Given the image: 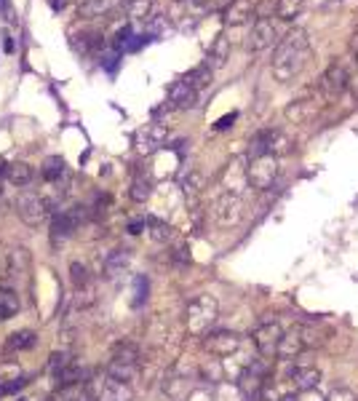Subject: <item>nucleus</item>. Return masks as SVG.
<instances>
[{
  "mask_svg": "<svg viewBox=\"0 0 358 401\" xmlns=\"http://www.w3.org/2000/svg\"><path fill=\"white\" fill-rule=\"evenodd\" d=\"M182 80H187V83H190V86H193V88L200 94L203 88H209V86H211L214 75H211V67L203 62V64H198V67H193V70H190V73H187Z\"/></svg>",
  "mask_w": 358,
  "mask_h": 401,
  "instance_id": "nucleus-20",
  "label": "nucleus"
},
{
  "mask_svg": "<svg viewBox=\"0 0 358 401\" xmlns=\"http://www.w3.org/2000/svg\"><path fill=\"white\" fill-rule=\"evenodd\" d=\"M137 366L140 364H131V361H123V359H110V364H107V377L120 382V385H129V382L137 377Z\"/></svg>",
  "mask_w": 358,
  "mask_h": 401,
  "instance_id": "nucleus-16",
  "label": "nucleus"
},
{
  "mask_svg": "<svg viewBox=\"0 0 358 401\" xmlns=\"http://www.w3.org/2000/svg\"><path fill=\"white\" fill-rule=\"evenodd\" d=\"M348 70L345 67H339V64H335V67H329L323 75H321V86H323V91L326 94H339L345 86H348Z\"/></svg>",
  "mask_w": 358,
  "mask_h": 401,
  "instance_id": "nucleus-17",
  "label": "nucleus"
},
{
  "mask_svg": "<svg viewBox=\"0 0 358 401\" xmlns=\"http://www.w3.org/2000/svg\"><path fill=\"white\" fill-rule=\"evenodd\" d=\"M142 230H144V220H134V222H129V233H131V236H140Z\"/></svg>",
  "mask_w": 358,
  "mask_h": 401,
  "instance_id": "nucleus-37",
  "label": "nucleus"
},
{
  "mask_svg": "<svg viewBox=\"0 0 358 401\" xmlns=\"http://www.w3.org/2000/svg\"><path fill=\"white\" fill-rule=\"evenodd\" d=\"M214 217L222 227H236L243 220V198L236 193H222L214 203Z\"/></svg>",
  "mask_w": 358,
  "mask_h": 401,
  "instance_id": "nucleus-9",
  "label": "nucleus"
},
{
  "mask_svg": "<svg viewBox=\"0 0 358 401\" xmlns=\"http://www.w3.org/2000/svg\"><path fill=\"white\" fill-rule=\"evenodd\" d=\"M144 227L150 230V236H153V241H158V243H166V241L171 239V227H169L166 222L156 220V217H150V220L144 222Z\"/></svg>",
  "mask_w": 358,
  "mask_h": 401,
  "instance_id": "nucleus-28",
  "label": "nucleus"
},
{
  "mask_svg": "<svg viewBox=\"0 0 358 401\" xmlns=\"http://www.w3.org/2000/svg\"><path fill=\"white\" fill-rule=\"evenodd\" d=\"M281 337H283V324H281V321L270 319V321H265V324H259L257 332H254V345H257L259 356H265V359L276 356V353H279Z\"/></svg>",
  "mask_w": 358,
  "mask_h": 401,
  "instance_id": "nucleus-8",
  "label": "nucleus"
},
{
  "mask_svg": "<svg viewBox=\"0 0 358 401\" xmlns=\"http://www.w3.org/2000/svg\"><path fill=\"white\" fill-rule=\"evenodd\" d=\"M319 342H321V335L313 326L297 324L292 329H283V337L279 342V353L276 356L283 361H297L305 351H313Z\"/></svg>",
  "mask_w": 358,
  "mask_h": 401,
  "instance_id": "nucleus-2",
  "label": "nucleus"
},
{
  "mask_svg": "<svg viewBox=\"0 0 358 401\" xmlns=\"http://www.w3.org/2000/svg\"><path fill=\"white\" fill-rule=\"evenodd\" d=\"M222 185H225V193H236L241 196V190H243V185H246V160H233L227 169H225V174H222Z\"/></svg>",
  "mask_w": 358,
  "mask_h": 401,
  "instance_id": "nucleus-14",
  "label": "nucleus"
},
{
  "mask_svg": "<svg viewBox=\"0 0 358 401\" xmlns=\"http://www.w3.org/2000/svg\"><path fill=\"white\" fill-rule=\"evenodd\" d=\"M252 19H254V6L249 0H233L225 8V24L227 27H241V24H246Z\"/></svg>",
  "mask_w": 358,
  "mask_h": 401,
  "instance_id": "nucleus-15",
  "label": "nucleus"
},
{
  "mask_svg": "<svg viewBox=\"0 0 358 401\" xmlns=\"http://www.w3.org/2000/svg\"><path fill=\"white\" fill-rule=\"evenodd\" d=\"M203 3H206L209 8H227L233 0H203Z\"/></svg>",
  "mask_w": 358,
  "mask_h": 401,
  "instance_id": "nucleus-38",
  "label": "nucleus"
},
{
  "mask_svg": "<svg viewBox=\"0 0 358 401\" xmlns=\"http://www.w3.org/2000/svg\"><path fill=\"white\" fill-rule=\"evenodd\" d=\"M252 401H281V399L276 396V388H273V385H265L259 393L252 396Z\"/></svg>",
  "mask_w": 358,
  "mask_h": 401,
  "instance_id": "nucleus-36",
  "label": "nucleus"
},
{
  "mask_svg": "<svg viewBox=\"0 0 358 401\" xmlns=\"http://www.w3.org/2000/svg\"><path fill=\"white\" fill-rule=\"evenodd\" d=\"M310 59V40L308 32L294 30L289 32L286 38L281 40L273 51V62H270V70H273V78L279 83H289L302 73V67Z\"/></svg>",
  "mask_w": 358,
  "mask_h": 401,
  "instance_id": "nucleus-1",
  "label": "nucleus"
},
{
  "mask_svg": "<svg viewBox=\"0 0 358 401\" xmlns=\"http://www.w3.org/2000/svg\"><path fill=\"white\" fill-rule=\"evenodd\" d=\"M200 377H203V380H209V382L225 380V372H222V361L214 359V361H209V364H203V366H200Z\"/></svg>",
  "mask_w": 358,
  "mask_h": 401,
  "instance_id": "nucleus-30",
  "label": "nucleus"
},
{
  "mask_svg": "<svg viewBox=\"0 0 358 401\" xmlns=\"http://www.w3.org/2000/svg\"><path fill=\"white\" fill-rule=\"evenodd\" d=\"M27 377L24 375H19V377H14V380H6L0 382V396H8V393H17V391H21L24 385H27Z\"/></svg>",
  "mask_w": 358,
  "mask_h": 401,
  "instance_id": "nucleus-33",
  "label": "nucleus"
},
{
  "mask_svg": "<svg viewBox=\"0 0 358 401\" xmlns=\"http://www.w3.org/2000/svg\"><path fill=\"white\" fill-rule=\"evenodd\" d=\"M147 292H150V283H147V279H144V276H137V279H134V305H137V308L144 305V300H147Z\"/></svg>",
  "mask_w": 358,
  "mask_h": 401,
  "instance_id": "nucleus-32",
  "label": "nucleus"
},
{
  "mask_svg": "<svg viewBox=\"0 0 358 401\" xmlns=\"http://www.w3.org/2000/svg\"><path fill=\"white\" fill-rule=\"evenodd\" d=\"M0 193H3V177H0Z\"/></svg>",
  "mask_w": 358,
  "mask_h": 401,
  "instance_id": "nucleus-41",
  "label": "nucleus"
},
{
  "mask_svg": "<svg viewBox=\"0 0 358 401\" xmlns=\"http://www.w3.org/2000/svg\"><path fill=\"white\" fill-rule=\"evenodd\" d=\"M356 59H358V48H356Z\"/></svg>",
  "mask_w": 358,
  "mask_h": 401,
  "instance_id": "nucleus-42",
  "label": "nucleus"
},
{
  "mask_svg": "<svg viewBox=\"0 0 358 401\" xmlns=\"http://www.w3.org/2000/svg\"><path fill=\"white\" fill-rule=\"evenodd\" d=\"M323 401H358L356 391H350V388H345V385H337V388H332Z\"/></svg>",
  "mask_w": 358,
  "mask_h": 401,
  "instance_id": "nucleus-31",
  "label": "nucleus"
},
{
  "mask_svg": "<svg viewBox=\"0 0 358 401\" xmlns=\"http://www.w3.org/2000/svg\"><path fill=\"white\" fill-rule=\"evenodd\" d=\"M241 345H243V337L233 329H211L203 335V348L217 356V359H225V356H233L238 353Z\"/></svg>",
  "mask_w": 358,
  "mask_h": 401,
  "instance_id": "nucleus-5",
  "label": "nucleus"
},
{
  "mask_svg": "<svg viewBox=\"0 0 358 401\" xmlns=\"http://www.w3.org/2000/svg\"><path fill=\"white\" fill-rule=\"evenodd\" d=\"M48 3H51V8H54V11H64V8L70 6V0H48Z\"/></svg>",
  "mask_w": 358,
  "mask_h": 401,
  "instance_id": "nucleus-39",
  "label": "nucleus"
},
{
  "mask_svg": "<svg viewBox=\"0 0 358 401\" xmlns=\"http://www.w3.org/2000/svg\"><path fill=\"white\" fill-rule=\"evenodd\" d=\"M35 345H38V337H35V332H30V329L14 332V335L8 337V348H11V351H30V348H35Z\"/></svg>",
  "mask_w": 358,
  "mask_h": 401,
  "instance_id": "nucleus-26",
  "label": "nucleus"
},
{
  "mask_svg": "<svg viewBox=\"0 0 358 401\" xmlns=\"http://www.w3.org/2000/svg\"><path fill=\"white\" fill-rule=\"evenodd\" d=\"M129 262H131L129 252H123V249H115V252H110V254H107V260H104V273L115 279V276H120V273L129 268Z\"/></svg>",
  "mask_w": 358,
  "mask_h": 401,
  "instance_id": "nucleus-23",
  "label": "nucleus"
},
{
  "mask_svg": "<svg viewBox=\"0 0 358 401\" xmlns=\"http://www.w3.org/2000/svg\"><path fill=\"white\" fill-rule=\"evenodd\" d=\"M43 180L51 182V185H57V187H62L64 182L70 180L67 160L62 158V156H48V158L43 160Z\"/></svg>",
  "mask_w": 358,
  "mask_h": 401,
  "instance_id": "nucleus-13",
  "label": "nucleus"
},
{
  "mask_svg": "<svg viewBox=\"0 0 358 401\" xmlns=\"http://www.w3.org/2000/svg\"><path fill=\"white\" fill-rule=\"evenodd\" d=\"M70 361H75V359H73V353H54V356H51V361H48V369L57 375V372H59V369H64Z\"/></svg>",
  "mask_w": 358,
  "mask_h": 401,
  "instance_id": "nucleus-34",
  "label": "nucleus"
},
{
  "mask_svg": "<svg viewBox=\"0 0 358 401\" xmlns=\"http://www.w3.org/2000/svg\"><path fill=\"white\" fill-rule=\"evenodd\" d=\"M150 193H153V182L147 180L144 174H137L134 177V182H131V198L134 200H147L150 198Z\"/></svg>",
  "mask_w": 358,
  "mask_h": 401,
  "instance_id": "nucleus-27",
  "label": "nucleus"
},
{
  "mask_svg": "<svg viewBox=\"0 0 358 401\" xmlns=\"http://www.w3.org/2000/svg\"><path fill=\"white\" fill-rule=\"evenodd\" d=\"M305 11V0H276V17L281 21H294Z\"/></svg>",
  "mask_w": 358,
  "mask_h": 401,
  "instance_id": "nucleus-24",
  "label": "nucleus"
},
{
  "mask_svg": "<svg viewBox=\"0 0 358 401\" xmlns=\"http://www.w3.org/2000/svg\"><path fill=\"white\" fill-rule=\"evenodd\" d=\"M19 313V297L11 289H0V321L14 319Z\"/></svg>",
  "mask_w": 358,
  "mask_h": 401,
  "instance_id": "nucleus-25",
  "label": "nucleus"
},
{
  "mask_svg": "<svg viewBox=\"0 0 358 401\" xmlns=\"http://www.w3.org/2000/svg\"><path fill=\"white\" fill-rule=\"evenodd\" d=\"M230 57V40L227 35H217V40L211 43V48H209V67H222L225 62Z\"/></svg>",
  "mask_w": 358,
  "mask_h": 401,
  "instance_id": "nucleus-21",
  "label": "nucleus"
},
{
  "mask_svg": "<svg viewBox=\"0 0 358 401\" xmlns=\"http://www.w3.org/2000/svg\"><path fill=\"white\" fill-rule=\"evenodd\" d=\"M233 120H236V115H227V118H222V120H219V123H217V129H227V126H230Z\"/></svg>",
  "mask_w": 358,
  "mask_h": 401,
  "instance_id": "nucleus-40",
  "label": "nucleus"
},
{
  "mask_svg": "<svg viewBox=\"0 0 358 401\" xmlns=\"http://www.w3.org/2000/svg\"><path fill=\"white\" fill-rule=\"evenodd\" d=\"M166 126L163 123H147L144 129H140V134H137V150H140L142 156H150V153H156L160 144L166 142Z\"/></svg>",
  "mask_w": 358,
  "mask_h": 401,
  "instance_id": "nucleus-11",
  "label": "nucleus"
},
{
  "mask_svg": "<svg viewBox=\"0 0 358 401\" xmlns=\"http://www.w3.org/2000/svg\"><path fill=\"white\" fill-rule=\"evenodd\" d=\"M279 180V160L276 156H254L246 160V182L257 190H267Z\"/></svg>",
  "mask_w": 358,
  "mask_h": 401,
  "instance_id": "nucleus-4",
  "label": "nucleus"
},
{
  "mask_svg": "<svg viewBox=\"0 0 358 401\" xmlns=\"http://www.w3.org/2000/svg\"><path fill=\"white\" fill-rule=\"evenodd\" d=\"M187 329H190V335H196V337H203L206 332H211L214 329V324H217V316H219V305L217 300L211 297V295H198V297H193V300L187 302Z\"/></svg>",
  "mask_w": 358,
  "mask_h": 401,
  "instance_id": "nucleus-3",
  "label": "nucleus"
},
{
  "mask_svg": "<svg viewBox=\"0 0 358 401\" xmlns=\"http://www.w3.org/2000/svg\"><path fill=\"white\" fill-rule=\"evenodd\" d=\"M70 281L75 283V289H86V286H88V281H91V276H88V268H86L83 262H73V265H70Z\"/></svg>",
  "mask_w": 358,
  "mask_h": 401,
  "instance_id": "nucleus-29",
  "label": "nucleus"
},
{
  "mask_svg": "<svg viewBox=\"0 0 358 401\" xmlns=\"http://www.w3.org/2000/svg\"><path fill=\"white\" fill-rule=\"evenodd\" d=\"M88 220V209L86 206H73V209H64L59 212L54 220H51V236L54 241L70 239L73 233H78L83 227V222Z\"/></svg>",
  "mask_w": 358,
  "mask_h": 401,
  "instance_id": "nucleus-7",
  "label": "nucleus"
},
{
  "mask_svg": "<svg viewBox=\"0 0 358 401\" xmlns=\"http://www.w3.org/2000/svg\"><path fill=\"white\" fill-rule=\"evenodd\" d=\"M120 11L131 21H144L150 19V14H153V0H123Z\"/></svg>",
  "mask_w": 358,
  "mask_h": 401,
  "instance_id": "nucleus-19",
  "label": "nucleus"
},
{
  "mask_svg": "<svg viewBox=\"0 0 358 401\" xmlns=\"http://www.w3.org/2000/svg\"><path fill=\"white\" fill-rule=\"evenodd\" d=\"M110 8H113V0H80L78 14L83 19H97V17H104Z\"/></svg>",
  "mask_w": 358,
  "mask_h": 401,
  "instance_id": "nucleus-22",
  "label": "nucleus"
},
{
  "mask_svg": "<svg viewBox=\"0 0 358 401\" xmlns=\"http://www.w3.org/2000/svg\"><path fill=\"white\" fill-rule=\"evenodd\" d=\"M281 401H323V396H319V391L313 388V391H305V393H292V396Z\"/></svg>",
  "mask_w": 358,
  "mask_h": 401,
  "instance_id": "nucleus-35",
  "label": "nucleus"
},
{
  "mask_svg": "<svg viewBox=\"0 0 358 401\" xmlns=\"http://www.w3.org/2000/svg\"><path fill=\"white\" fill-rule=\"evenodd\" d=\"M17 214L30 227H40L46 222V217H48V200L40 198L38 193H32V190H24L17 198Z\"/></svg>",
  "mask_w": 358,
  "mask_h": 401,
  "instance_id": "nucleus-6",
  "label": "nucleus"
},
{
  "mask_svg": "<svg viewBox=\"0 0 358 401\" xmlns=\"http://www.w3.org/2000/svg\"><path fill=\"white\" fill-rule=\"evenodd\" d=\"M169 104L177 107V110H193L198 104V91L187 83V80L179 78L171 88H169Z\"/></svg>",
  "mask_w": 358,
  "mask_h": 401,
  "instance_id": "nucleus-12",
  "label": "nucleus"
},
{
  "mask_svg": "<svg viewBox=\"0 0 358 401\" xmlns=\"http://www.w3.org/2000/svg\"><path fill=\"white\" fill-rule=\"evenodd\" d=\"M32 166L30 163H24V160H17V163H8L6 166V180L11 182V185H17V187H27L30 182H32Z\"/></svg>",
  "mask_w": 358,
  "mask_h": 401,
  "instance_id": "nucleus-18",
  "label": "nucleus"
},
{
  "mask_svg": "<svg viewBox=\"0 0 358 401\" xmlns=\"http://www.w3.org/2000/svg\"><path fill=\"white\" fill-rule=\"evenodd\" d=\"M276 40H279V30H276V24L270 19H257L254 24V30H252V38H249V46H252V51H267V48H273L276 46Z\"/></svg>",
  "mask_w": 358,
  "mask_h": 401,
  "instance_id": "nucleus-10",
  "label": "nucleus"
}]
</instances>
